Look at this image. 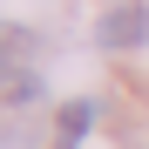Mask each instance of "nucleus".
<instances>
[{"label":"nucleus","mask_w":149,"mask_h":149,"mask_svg":"<svg viewBox=\"0 0 149 149\" xmlns=\"http://www.w3.org/2000/svg\"><path fill=\"white\" fill-rule=\"evenodd\" d=\"M142 41H149V7H109L95 20V47H102V54H129Z\"/></svg>","instance_id":"obj_1"},{"label":"nucleus","mask_w":149,"mask_h":149,"mask_svg":"<svg viewBox=\"0 0 149 149\" xmlns=\"http://www.w3.org/2000/svg\"><path fill=\"white\" fill-rule=\"evenodd\" d=\"M27 54H34V27H20V20H0V74L27 68Z\"/></svg>","instance_id":"obj_2"},{"label":"nucleus","mask_w":149,"mask_h":149,"mask_svg":"<svg viewBox=\"0 0 149 149\" xmlns=\"http://www.w3.org/2000/svg\"><path fill=\"white\" fill-rule=\"evenodd\" d=\"M95 122H102V102H61V142H81Z\"/></svg>","instance_id":"obj_3"}]
</instances>
